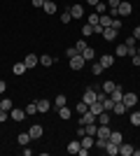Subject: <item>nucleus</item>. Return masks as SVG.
<instances>
[{
  "label": "nucleus",
  "instance_id": "obj_32",
  "mask_svg": "<svg viewBox=\"0 0 140 156\" xmlns=\"http://www.w3.org/2000/svg\"><path fill=\"white\" fill-rule=\"evenodd\" d=\"M54 105H56V107H63V105H66V96H63V93H59V96H56V100H54Z\"/></svg>",
  "mask_w": 140,
  "mask_h": 156
},
{
  "label": "nucleus",
  "instance_id": "obj_47",
  "mask_svg": "<svg viewBox=\"0 0 140 156\" xmlns=\"http://www.w3.org/2000/svg\"><path fill=\"white\" fill-rule=\"evenodd\" d=\"M131 61H133V65H140V56L135 54V56H131Z\"/></svg>",
  "mask_w": 140,
  "mask_h": 156
},
{
  "label": "nucleus",
  "instance_id": "obj_12",
  "mask_svg": "<svg viewBox=\"0 0 140 156\" xmlns=\"http://www.w3.org/2000/svg\"><path fill=\"white\" fill-rule=\"evenodd\" d=\"M68 12H70V16H73V19H80L82 14H84V7H82V5H73Z\"/></svg>",
  "mask_w": 140,
  "mask_h": 156
},
{
  "label": "nucleus",
  "instance_id": "obj_9",
  "mask_svg": "<svg viewBox=\"0 0 140 156\" xmlns=\"http://www.w3.org/2000/svg\"><path fill=\"white\" fill-rule=\"evenodd\" d=\"M9 117H12L14 121H23V117H26V110H16V107H12V110H9Z\"/></svg>",
  "mask_w": 140,
  "mask_h": 156
},
{
  "label": "nucleus",
  "instance_id": "obj_48",
  "mask_svg": "<svg viewBox=\"0 0 140 156\" xmlns=\"http://www.w3.org/2000/svg\"><path fill=\"white\" fill-rule=\"evenodd\" d=\"M45 5V0H33V7H42Z\"/></svg>",
  "mask_w": 140,
  "mask_h": 156
},
{
  "label": "nucleus",
  "instance_id": "obj_51",
  "mask_svg": "<svg viewBox=\"0 0 140 156\" xmlns=\"http://www.w3.org/2000/svg\"><path fill=\"white\" fill-rule=\"evenodd\" d=\"M98 2H100V0H89V5H93V7L98 5Z\"/></svg>",
  "mask_w": 140,
  "mask_h": 156
},
{
  "label": "nucleus",
  "instance_id": "obj_7",
  "mask_svg": "<svg viewBox=\"0 0 140 156\" xmlns=\"http://www.w3.org/2000/svg\"><path fill=\"white\" fill-rule=\"evenodd\" d=\"M96 100H98V98H96V91H93V89H87V93H84V98H82V103L93 105Z\"/></svg>",
  "mask_w": 140,
  "mask_h": 156
},
{
  "label": "nucleus",
  "instance_id": "obj_21",
  "mask_svg": "<svg viewBox=\"0 0 140 156\" xmlns=\"http://www.w3.org/2000/svg\"><path fill=\"white\" fill-rule=\"evenodd\" d=\"M82 58H84V61H93V58H96V51H93L91 47H87V49L82 51Z\"/></svg>",
  "mask_w": 140,
  "mask_h": 156
},
{
  "label": "nucleus",
  "instance_id": "obj_4",
  "mask_svg": "<svg viewBox=\"0 0 140 156\" xmlns=\"http://www.w3.org/2000/svg\"><path fill=\"white\" fill-rule=\"evenodd\" d=\"M110 124H98V130H96V137H103V140H107L110 137Z\"/></svg>",
  "mask_w": 140,
  "mask_h": 156
},
{
  "label": "nucleus",
  "instance_id": "obj_3",
  "mask_svg": "<svg viewBox=\"0 0 140 156\" xmlns=\"http://www.w3.org/2000/svg\"><path fill=\"white\" fill-rule=\"evenodd\" d=\"M42 133H45V128H42L40 124H33L31 128H28V135H31V140H38V137H42Z\"/></svg>",
  "mask_w": 140,
  "mask_h": 156
},
{
  "label": "nucleus",
  "instance_id": "obj_42",
  "mask_svg": "<svg viewBox=\"0 0 140 156\" xmlns=\"http://www.w3.org/2000/svg\"><path fill=\"white\" fill-rule=\"evenodd\" d=\"M66 56H68V58H73V56H80V51H77L75 47H70V49L66 51Z\"/></svg>",
  "mask_w": 140,
  "mask_h": 156
},
{
  "label": "nucleus",
  "instance_id": "obj_18",
  "mask_svg": "<svg viewBox=\"0 0 140 156\" xmlns=\"http://www.w3.org/2000/svg\"><path fill=\"white\" fill-rule=\"evenodd\" d=\"M16 142H19L21 147H26V144L31 142V135H28V130H26V133H19V135H16Z\"/></svg>",
  "mask_w": 140,
  "mask_h": 156
},
{
  "label": "nucleus",
  "instance_id": "obj_39",
  "mask_svg": "<svg viewBox=\"0 0 140 156\" xmlns=\"http://www.w3.org/2000/svg\"><path fill=\"white\" fill-rule=\"evenodd\" d=\"M70 21H73L70 12H63V14H61V23H70Z\"/></svg>",
  "mask_w": 140,
  "mask_h": 156
},
{
  "label": "nucleus",
  "instance_id": "obj_49",
  "mask_svg": "<svg viewBox=\"0 0 140 156\" xmlns=\"http://www.w3.org/2000/svg\"><path fill=\"white\" fill-rule=\"evenodd\" d=\"M133 37H135V40H140V26H138V28L133 30Z\"/></svg>",
  "mask_w": 140,
  "mask_h": 156
},
{
  "label": "nucleus",
  "instance_id": "obj_29",
  "mask_svg": "<svg viewBox=\"0 0 140 156\" xmlns=\"http://www.w3.org/2000/svg\"><path fill=\"white\" fill-rule=\"evenodd\" d=\"M114 86H117V84H114V82H103V91H105L107 96H110V93L114 91Z\"/></svg>",
  "mask_w": 140,
  "mask_h": 156
},
{
  "label": "nucleus",
  "instance_id": "obj_17",
  "mask_svg": "<svg viewBox=\"0 0 140 156\" xmlns=\"http://www.w3.org/2000/svg\"><path fill=\"white\" fill-rule=\"evenodd\" d=\"M119 154L121 156H131V154H133V147H131L128 142H121L119 144Z\"/></svg>",
  "mask_w": 140,
  "mask_h": 156
},
{
  "label": "nucleus",
  "instance_id": "obj_37",
  "mask_svg": "<svg viewBox=\"0 0 140 156\" xmlns=\"http://www.w3.org/2000/svg\"><path fill=\"white\" fill-rule=\"evenodd\" d=\"M82 35H87V37H89V35H93V26H91V23H87V26L82 28Z\"/></svg>",
  "mask_w": 140,
  "mask_h": 156
},
{
  "label": "nucleus",
  "instance_id": "obj_43",
  "mask_svg": "<svg viewBox=\"0 0 140 156\" xmlns=\"http://www.w3.org/2000/svg\"><path fill=\"white\" fill-rule=\"evenodd\" d=\"M112 28H117V30H121V19H117V16H112Z\"/></svg>",
  "mask_w": 140,
  "mask_h": 156
},
{
  "label": "nucleus",
  "instance_id": "obj_2",
  "mask_svg": "<svg viewBox=\"0 0 140 156\" xmlns=\"http://www.w3.org/2000/svg\"><path fill=\"white\" fill-rule=\"evenodd\" d=\"M121 103L126 105V110H128V107H135V105H138V96H135V93H124Z\"/></svg>",
  "mask_w": 140,
  "mask_h": 156
},
{
  "label": "nucleus",
  "instance_id": "obj_36",
  "mask_svg": "<svg viewBox=\"0 0 140 156\" xmlns=\"http://www.w3.org/2000/svg\"><path fill=\"white\" fill-rule=\"evenodd\" d=\"M75 110L80 112V114H84V112H89V105H87V103H77V107H75Z\"/></svg>",
  "mask_w": 140,
  "mask_h": 156
},
{
  "label": "nucleus",
  "instance_id": "obj_31",
  "mask_svg": "<svg viewBox=\"0 0 140 156\" xmlns=\"http://www.w3.org/2000/svg\"><path fill=\"white\" fill-rule=\"evenodd\" d=\"M26 70H28V68L23 63H14V75H23Z\"/></svg>",
  "mask_w": 140,
  "mask_h": 156
},
{
  "label": "nucleus",
  "instance_id": "obj_41",
  "mask_svg": "<svg viewBox=\"0 0 140 156\" xmlns=\"http://www.w3.org/2000/svg\"><path fill=\"white\" fill-rule=\"evenodd\" d=\"M87 47H89L87 42H84V40H80V42H77V44H75V49H77V51L82 54V51H84V49H87Z\"/></svg>",
  "mask_w": 140,
  "mask_h": 156
},
{
  "label": "nucleus",
  "instance_id": "obj_13",
  "mask_svg": "<svg viewBox=\"0 0 140 156\" xmlns=\"http://www.w3.org/2000/svg\"><path fill=\"white\" fill-rule=\"evenodd\" d=\"M110 98H112L114 103H119L121 98H124V89H121V86H114V91L110 93Z\"/></svg>",
  "mask_w": 140,
  "mask_h": 156
},
{
  "label": "nucleus",
  "instance_id": "obj_33",
  "mask_svg": "<svg viewBox=\"0 0 140 156\" xmlns=\"http://www.w3.org/2000/svg\"><path fill=\"white\" fill-rule=\"evenodd\" d=\"M26 114H31V117H33V114H38V103H31L26 107Z\"/></svg>",
  "mask_w": 140,
  "mask_h": 156
},
{
  "label": "nucleus",
  "instance_id": "obj_1",
  "mask_svg": "<svg viewBox=\"0 0 140 156\" xmlns=\"http://www.w3.org/2000/svg\"><path fill=\"white\" fill-rule=\"evenodd\" d=\"M131 12H133V5H131L128 0H121L119 7H117V16H128Z\"/></svg>",
  "mask_w": 140,
  "mask_h": 156
},
{
  "label": "nucleus",
  "instance_id": "obj_34",
  "mask_svg": "<svg viewBox=\"0 0 140 156\" xmlns=\"http://www.w3.org/2000/svg\"><path fill=\"white\" fill-rule=\"evenodd\" d=\"M103 70H105V68H103L100 63H93V65H91V72H93V75H100Z\"/></svg>",
  "mask_w": 140,
  "mask_h": 156
},
{
  "label": "nucleus",
  "instance_id": "obj_6",
  "mask_svg": "<svg viewBox=\"0 0 140 156\" xmlns=\"http://www.w3.org/2000/svg\"><path fill=\"white\" fill-rule=\"evenodd\" d=\"M84 63H87V61L82 58V54H80V56H73V58H70V68H73V70H82V68H84Z\"/></svg>",
  "mask_w": 140,
  "mask_h": 156
},
{
  "label": "nucleus",
  "instance_id": "obj_20",
  "mask_svg": "<svg viewBox=\"0 0 140 156\" xmlns=\"http://www.w3.org/2000/svg\"><path fill=\"white\" fill-rule=\"evenodd\" d=\"M98 103H103V110H105V112H112V107H114V100L110 96H107L105 100H98Z\"/></svg>",
  "mask_w": 140,
  "mask_h": 156
},
{
  "label": "nucleus",
  "instance_id": "obj_19",
  "mask_svg": "<svg viewBox=\"0 0 140 156\" xmlns=\"http://www.w3.org/2000/svg\"><path fill=\"white\" fill-rule=\"evenodd\" d=\"M96 124H110V112H100L98 117H96Z\"/></svg>",
  "mask_w": 140,
  "mask_h": 156
},
{
  "label": "nucleus",
  "instance_id": "obj_27",
  "mask_svg": "<svg viewBox=\"0 0 140 156\" xmlns=\"http://www.w3.org/2000/svg\"><path fill=\"white\" fill-rule=\"evenodd\" d=\"M59 117H61V119H70V107H68V105L59 107Z\"/></svg>",
  "mask_w": 140,
  "mask_h": 156
},
{
  "label": "nucleus",
  "instance_id": "obj_40",
  "mask_svg": "<svg viewBox=\"0 0 140 156\" xmlns=\"http://www.w3.org/2000/svg\"><path fill=\"white\" fill-rule=\"evenodd\" d=\"M114 56H126V44H119V47H117Z\"/></svg>",
  "mask_w": 140,
  "mask_h": 156
},
{
  "label": "nucleus",
  "instance_id": "obj_23",
  "mask_svg": "<svg viewBox=\"0 0 140 156\" xmlns=\"http://www.w3.org/2000/svg\"><path fill=\"white\" fill-rule=\"evenodd\" d=\"M42 9H45L47 14H54V12H56V5H54L52 0H45V5H42Z\"/></svg>",
  "mask_w": 140,
  "mask_h": 156
},
{
  "label": "nucleus",
  "instance_id": "obj_11",
  "mask_svg": "<svg viewBox=\"0 0 140 156\" xmlns=\"http://www.w3.org/2000/svg\"><path fill=\"white\" fill-rule=\"evenodd\" d=\"M38 63H40V58H38L35 54H28L26 58H23V65H26V68H35Z\"/></svg>",
  "mask_w": 140,
  "mask_h": 156
},
{
  "label": "nucleus",
  "instance_id": "obj_8",
  "mask_svg": "<svg viewBox=\"0 0 140 156\" xmlns=\"http://www.w3.org/2000/svg\"><path fill=\"white\" fill-rule=\"evenodd\" d=\"M117 35H119V30H117V28H112V26H110V28H105V30H103V37H105L107 42H112V40L117 37Z\"/></svg>",
  "mask_w": 140,
  "mask_h": 156
},
{
  "label": "nucleus",
  "instance_id": "obj_45",
  "mask_svg": "<svg viewBox=\"0 0 140 156\" xmlns=\"http://www.w3.org/2000/svg\"><path fill=\"white\" fill-rule=\"evenodd\" d=\"M7 119H9V112L0 110V124H2V121H7Z\"/></svg>",
  "mask_w": 140,
  "mask_h": 156
},
{
  "label": "nucleus",
  "instance_id": "obj_50",
  "mask_svg": "<svg viewBox=\"0 0 140 156\" xmlns=\"http://www.w3.org/2000/svg\"><path fill=\"white\" fill-rule=\"evenodd\" d=\"M5 89H7V84L2 82V79H0V93H5Z\"/></svg>",
  "mask_w": 140,
  "mask_h": 156
},
{
  "label": "nucleus",
  "instance_id": "obj_46",
  "mask_svg": "<svg viewBox=\"0 0 140 156\" xmlns=\"http://www.w3.org/2000/svg\"><path fill=\"white\" fill-rule=\"evenodd\" d=\"M126 47H135V37H126Z\"/></svg>",
  "mask_w": 140,
  "mask_h": 156
},
{
  "label": "nucleus",
  "instance_id": "obj_22",
  "mask_svg": "<svg viewBox=\"0 0 140 156\" xmlns=\"http://www.w3.org/2000/svg\"><path fill=\"white\" fill-rule=\"evenodd\" d=\"M107 140H110V142H114V144H121V142H124V140H121V133H117V130H112Z\"/></svg>",
  "mask_w": 140,
  "mask_h": 156
},
{
  "label": "nucleus",
  "instance_id": "obj_26",
  "mask_svg": "<svg viewBox=\"0 0 140 156\" xmlns=\"http://www.w3.org/2000/svg\"><path fill=\"white\" fill-rule=\"evenodd\" d=\"M112 112H114V114H124V112H126V105H124V103H121V100H119V103H114Z\"/></svg>",
  "mask_w": 140,
  "mask_h": 156
},
{
  "label": "nucleus",
  "instance_id": "obj_10",
  "mask_svg": "<svg viewBox=\"0 0 140 156\" xmlns=\"http://www.w3.org/2000/svg\"><path fill=\"white\" fill-rule=\"evenodd\" d=\"M98 63L103 65V68H112V65H114V56H112V54H105V56H100Z\"/></svg>",
  "mask_w": 140,
  "mask_h": 156
},
{
  "label": "nucleus",
  "instance_id": "obj_24",
  "mask_svg": "<svg viewBox=\"0 0 140 156\" xmlns=\"http://www.w3.org/2000/svg\"><path fill=\"white\" fill-rule=\"evenodd\" d=\"M14 105H12V100H9V98H2V100H0V110H5V112H9L12 110Z\"/></svg>",
  "mask_w": 140,
  "mask_h": 156
},
{
  "label": "nucleus",
  "instance_id": "obj_5",
  "mask_svg": "<svg viewBox=\"0 0 140 156\" xmlns=\"http://www.w3.org/2000/svg\"><path fill=\"white\" fill-rule=\"evenodd\" d=\"M80 124H82V126H87V124H96V114H93L91 110L84 112V114H80Z\"/></svg>",
  "mask_w": 140,
  "mask_h": 156
},
{
  "label": "nucleus",
  "instance_id": "obj_38",
  "mask_svg": "<svg viewBox=\"0 0 140 156\" xmlns=\"http://www.w3.org/2000/svg\"><path fill=\"white\" fill-rule=\"evenodd\" d=\"M131 124H133V126H140V112H133V114H131Z\"/></svg>",
  "mask_w": 140,
  "mask_h": 156
},
{
  "label": "nucleus",
  "instance_id": "obj_15",
  "mask_svg": "<svg viewBox=\"0 0 140 156\" xmlns=\"http://www.w3.org/2000/svg\"><path fill=\"white\" fill-rule=\"evenodd\" d=\"M35 103H38V114H42V112H49V100L40 98V100H35Z\"/></svg>",
  "mask_w": 140,
  "mask_h": 156
},
{
  "label": "nucleus",
  "instance_id": "obj_16",
  "mask_svg": "<svg viewBox=\"0 0 140 156\" xmlns=\"http://www.w3.org/2000/svg\"><path fill=\"white\" fill-rule=\"evenodd\" d=\"M93 142H96V140H93L91 135H82V140H80V144L84 147V149H91V147H93Z\"/></svg>",
  "mask_w": 140,
  "mask_h": 156
},
{
  "label": "nucleus",
  "instance_id": "obj_25",
  "mask_svg": "<svg viewBox=\"0 0 140 156\" xmlns=\"http://www.w3.org/2000/svg\"><path fill=\"white\" fill-rule=\"evenodd\" d=\"M89 110H91L93 114H96V117H98L100 112H103V103H98V100H96V103H93V105H89Z\"/></svg>",
  "mask_w": 140,
  "mask_h": 156
},
{
  "label": "nucleus",
  "instance_id": "obj_44",
  "mask_svg": "<svg viewBox=\"0 0 140 156\" xmlns=\"http://www.w3.org/2000/svg\"><path fill=\"white\" fill-rule=\"evenodd\" d=\"M89 23L96 26V23H98V14H89Z\"/></svg>",
  "mask_w": 140,
  "mask_h": 156
},
{
  "label": "nucleus",
  "instance_id": "obj_14",
  "mask_svg": "<svg viewBox=\"0 0 140 156\" xmlns=\"http://www.w3.org/2000/svg\"><path fill=\"white\" fill-rule=\"evenodd\" d=\"M105 151L110 156H117L119 154V144H114V142H110V140H107V144H105Z\"/></svg>",
  "mask_w": 140,
  "mask_h": 156
},
{
  "label": "nucleus",
  "instance_id": "obj_35",
  "mask_svg": "<svg viewBox=\"0 0 140 156\" xmlns=\"http://www.w3.org/2000/svg\"><path fill=\"white\" fill-rule=\"evenodd\" d=\"M107 12V5L105 2H98V5H96V14H105Z\"/></svg>",
  "mask_w": 140,
  "mask_h": 156
},
{
  "label": "nucleus",
  "instance_id": "obj_28",
  "mask_svg": "<svg viewBox=\"0 0 140 156\" xmlns=\"http://www.w3.org/2000/svg\"><path fill=\"white\" fill-rule=\"evenodd\" d=\"M80 147H82V144L77 142V140H73V142L68 144V151H70V154H77V151H80Z\"/></svg>",
  "mask_w": 140,
  "mask_h": 156
},
{
  "label": "nucleus",
  "instance_id": "obj_30",
  "mask_svg": "<svg viewBox=\"0 0 140 156\" xmlns=\"http://www.w3.org/2000/svg\"><path fill=\"white\" fill-rule=\"evenodd\" d=\"M54 61H56V58H54V56H40V63L45 65V68H49V65H52Z\"/></svg>",
  "mask_w": 140,
  "mask_h": 156
}]
</instances>
